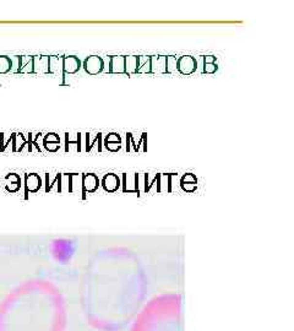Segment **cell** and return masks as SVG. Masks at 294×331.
<instances>
[{
    "mask_svg": "<svg viewBox=\"0 0 294 331\" xmlns=\"http://www.w3.org/2000/svg\"><path fill=\"white\" fill-rule=\"evenodd\" d=\"M14 137H15V134H10L8 140H5V134H0V152H4L6 150L9 145H10V141H13Z\"/></svg>",
    "mask_w": 294,
    "mask_h": 331,
    "instance_id": "d4e9b609",
    "label": "cell"
},
{
    "mask_svg": "<svg viewBox=\"0 0 294 331\" xmlns=\"http://www.w3.org/2000/svg\"><path fill=\"white\" fill-rule=\"evenodd\" d=\"M63 59L64 57H58V55H50L49 57V73L52 75H60L63 78V85H64V73H63Z\"/></svg>",
    "mask_w": 294,
    "mask_h": 331,
    "instance_id": "ba28073f",
    "label": "cell"
},
{
    "mask_svg": "<svg viewBox=\"0 0 294 331\" xmlns=\"http://www.w3.org/2000/svg\"><path fill=\"white\" fill-rule=\"evenodd\" d=\"M136 74H151V57L146 55L137 57Z\"/></svg>",
    "mask_w": 294,
    "mask_h": 331,
    "instance_id": "9a60e30c",
    "label": "cell"
},
{
    "mask_svg": "<svg viewBox=\"0 0 294 331\" xmlns=\"http://www.w3.org/2000/svg\"><path fill=\"white\" fill-rule=\"evenodd\" d=\"M27 146H29V151L31 152L32 151V134L30 132L29 134V140H27Z\"/></svg>",
    "mask_w": 294,
    "mask_h": 331,
    "instance_id": "4316f807",
    "label": "cell"
},
{
    "mask_svg": "<svg viewBox=\"0 0 294 331\" xmlns=\"http://www.w3.org/2000/svg\"><path fill=\"white\" fill-rule=\"evenodd\" d=\"M109 74H125V57L124 55H112L109 57Z\"/></svg>",
    "mask_w": 294,
    "mask_h": 331,
    "instance_id": "52a82bcc",
    "label": "cell"
},
{
    "mask_svg": "<svg viewBox=\"0 0 294 331\" xmlns=\"http://www.w3.org/2000/svg\"><path fill=\"white\" fill-rule=\"evenodd\" d=\"M177 63H178V58L174 57V55H168L167 63H165V67H167V74L178 73V70H177Z\"/></svg>",
    "mask_w": 294,
    "mask_h": 331,
    "instance_id": "603a6c76",
    "label": "cell"
},
{
    "mask_svg": "<svg viewBox=\"0 0 294 331\" xmlns=\"http://www.w3.org/2000/svg\"><path fill=\"white\" fill-rule=\"evenodd\" d=\"M81 66H82V63L75 55L64 57V59H63V73H64V76L66 74H69V75L76 74L81 69Z\"/></svg>",
    "mask_w": 294,
    "mask_h": 331,
    "instance_id": "5b68a950",
    "label": "cell"
},
{
    "mask_svg": "<svg viewBox=\"0 0 294 331\" xmlns=\"http://www.w3.org/2000/svg\"><path fill=\"white\" fill-rule=\"evenodd\" d=\"M167 57L165 55H153L151 57V74H167Z\"/></svg>",
    "mask_w": 294,
    "mask_h": 331,
    "instance_id": "30bf717a",
    "label": "cell"
},
{
    "mask_svg": "<svg viewBox=\"0 0 294 331\" xmlns=\"http://www.w3.org/2000/svg\"><path fill=\"white\" fill-rule=\"evenodd\" d=\"M13 69V62L8 55H0V75L10 73Z\"/></svg>",
    "mask_w": 294,
    "mask_h": 331,
    "instance_id": "44dd1931",
    "label": "cell"
},
{
    "mask_svg": "<svg viewBox=\"0 0 294 331\" xmlns=\"http://www.w3.org/2000/svg\"><path fill=\"white\" fill-rule=\"evenodd\" d=\"M78 135V140L76 141H71V140H69V134H65V151H69V146L72 145V144H76V150L78 151H81L82 149H81V134L79 132Z\"/></svg>",
    "mask_w": 294,
    "mask_h": 331,
    "instance_id": "cb8c5ba5",
    "label": "cell"
},
{
    "mask_svg": "<svg viewBox=\"0 0 294 331\" xmlns=\"http://www.w3.org/2000/svg\"><path fill=\"white\" fill-rule=\"evenodd\" d=\"M137 69V55H129L125 57V74L127 75H134L136 74Z\"/></svg>",
    "mask_w": 294,
    "mask_h": 331,
    "instance_id": "ffe728a7",
    "label": "cell"
},
{
    "mask_svg": "<svg viewBox=\"0 0 294 331\" xmlns=\"http://www.w3.org/2000/svg\"><path fill=\"white\" fill-rule=\"evenodd\" d=\"M79 189L82 194V174L70 173V193H78Z\"/></svg>",
    "mask_w": 294,
    "mask_h": 331,
    "instance_id": "ac0fdd59",
    "label": "cell"
},
{
    "mask_svg": "<svg viewBox=\"0 0 294 331\" xmlns=\"http://www.w3.org/2000/svg\"><path fill=\"white\" fill-rule=\"evenodd\" d=\"M17 74H33V55H20Z\"/></svg>",
    "mask_w": 294,
    "mask_h": 331,
    "instance_id": "4fadbf2b",
    "label": "cell"
},
{
    "mask_svg": "<svg viewBox=\"0 0 294 331\" xmlns=\"http://www.w3.org/2000/svg\"><path fill=\"white\" fill-rule=\"evenodd\" d=\"M196 184H197V179H196V177L194 176V174L188 173V174H185V176L181 177L180 185H181V188L185 190V192H188V186L189 185H193L196 188Z\"/></svg>",
    "mask_w": 294,
    "mask_h": 331,
    "instance_id": "7402d4cb",
    "label": "cell"
},
{
    "mask_svg": "<svg viewBox=\"0 0 294 331\" xmlns=\"http://www.w3.org/2000/svg\"><path fill=\"white\" fill-rule=\"evenodd\" d=\"M104 145H106L107 150L109 151H118L120 149L121 145V139L118 134L115 132H112L108 136L106 137V141H104Z\"/></svg>",
    "mask_w": 294,
    "mask_h": 331,
    "instance_id": "2e32d148",
    "label": "cell"
},
{
    "mask_svg": "<svg viewBox=\"0 0 294 331\" xmlns=\"http://www.w3.org/2000/svg\"><path fill=\"white\" fill-rule=\"evenodd\" d=\"M197 69V60L191 55H183V57L178 58V63H177V70L181 75H191Z\"/></svg>",
    "mask_w": 294,
    "mask_h": 331,
    "instance_id": "7a4b0ae2",
    "label": "cell"
},
{
    "mask_svg": "<svg viewBox=\"0 0 294 331\" xmlns=\"http://www.w3.org/2000/svg\"><path fill=\"white\" fill-rule=\"evenodd\" d=\"M53 251H54V255L58 260L60 262H66L67 259H70L72 251V244L69 241H55L54 247H53Z\"/></svg>",
    "mask_w": 294,
    "mask_h": 331,
    "instance_id": "3957f363",
    "label": "cell"
},
{
    "mask_svg": "<svg viewBox=\"0 0 294 331\" xmlns=\"http://www.w3.org/2000/svg\"><path fill=\"white\" fill-rule=\"evenodd\" d=\"M44 149L49 152H55L60 148V137L55 132H48L43 137Z\"/></svg>",
    "mask_w": 294,
    "mask_h": 331,
    "instance_id": "7c38bea8",
    "label": "cell"
},
{
    "mask_svg": "<svg viewBox=\"0 0 294 331\" xmlns=\"http://www.w3.org/2000/svg\"><path fill=\"white\" fill-rule=\"evenodd\" d=\"M218 69L216 64V57L214 55H206L204 57V71L205 74H214Z\"/></svg>",
    "mask_w": 294,
    "mask_h": 331,
    "instance_id": "d6986e66",
    "label": "cell"
},
{
    "mask_svg": "<svg viewBox=\"0 0 294 331\" xmlns=\"http://www.w3.org/2000/svg\"><path fill=\"white\" fill-rule=\"evenodd\" d=\"M49 73L48 55H33V74Z\"/></svg>",
    "mask_w": 294,
    "mask_h": 331,
    "instance_id": "9c48e42d",
    "label": "cell"
},
{
    "mask_svg": "<svg viewBox=\"0 0 294 331\" xmlns=\"http://www.w3.org/2000/svg\"><path fill=\"white\" fill-rule=\"evenodd\" d=\"M82 66L88 75H98L103 71L104 60L98 55H91L83 60Z\"/></svg>",
    "mask_w": 294,
    "mask_h": 331,
    "instance_id": "6da1fadb",
    "label": "cell"
},
{
    "mask_svg": "<svg viewBox=\"0 0 294 331\" xmlns=\"http://www.w3.org/2000/svg\"><path fill=\"white\" fill-rule=\"evenodd\" d=\"M99 186V179L96 174L86 173L82 174V198L85 199L86 193L96 192Z\"/></svg>",
    "mask_w": 294,
    "mask_h": 331,
    "instance_id": "8992f818",
    "label": "cell"
},
{
    "mask_svg": "<svg viewBox=\"0 0 294 331\" xmlns=\"http://www.w3.org/2000/svg\"><path fill=\"white\" fill-rule=\"evenodd\" d=\"M57 185V190L59 193H62V173H58L57 176L53 178V181H50V177L49 173L46 174V192H50L53 190V186Z\"/></svg>",
    "mask_w": 294,
    "mask_h": 331,
    "instance_id": "e0dca14e",
    "label": "cell"
},
{
    "mask_svg": "<svg viewBox=\"0 0 294 331\" xmlns=\"http://www.w3.org/2000/svg\"><path fill=\"white\" fill-rule=\"evenodd\" d=\"M102 186H103L106 192L113 193L115 190H118V188L120 186V179H119V177L116 174L108 173L102 179Z\"/></svg>",
    "mask_w": 294,
    "mask_h": 331,
    "instance_id": "8fae6325",
    "label": "cell"
},
{
    "mask_svg": "<svg viewBox=\"0 0 294 331\" xmlns=\"http://www.w3.org/2000/svg\"><path fill=\"white\" fill-rule=\"evenodd\" d=\"M102 144V134H97L96 135V137H95V140L92 141V144H90V145H87L86 146V149H85V151L86 152H91L92 151V148L93 146H96V144Z\"/></svg>",
    "mask_w": 294,
    "mask_h": 331,
    "instance_id": "484cf974",
    "label": "cell"
},
{
    "mask_svg": "<svg viewBox=\"0 0 294 331\" xmlns=\"http://www.w3.org/2000/svg\"><path fill=\"white\" fill-rule=\"evenodd\" d=\"M5 181L9 182V183L5 185L6 192L16 193V192H18V190H20L21 178H20V176H18V174H16V173L6 174Z\"/></svg>",
    "mask_w": 294,
    "mask_h": 331,
    "instance_id": "5bb4252c",
    "label": "cell"
},
{
    "mask_svg": "<svg viewBox=\"0 0 294 331\" xmlns=\"http://www.w3.org/2000/svg\"><path fill=\"white\" fill-rule=\"evenodd\" d=\"M42 186V179L37 173L25 176V198H29V193H37Z\"/></svg>",
    "mask_w": 294,
    "mask_h": 331,
    "instance_id": "277c9868",
    "label": "cell"
}]
</instances>
